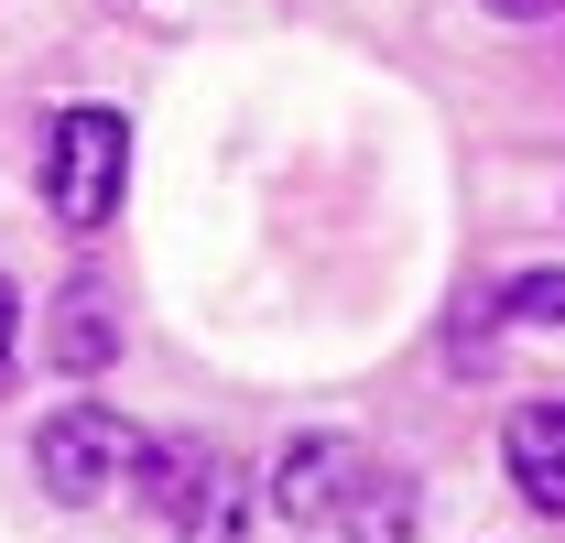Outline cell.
I'll use <instances>...</instances> for the list:
<instances>
[{
    "mask_svg": "<svg viewBox=\"0 0 565 543\" xmlns=\"http://www.w3.org/2000/svg\"><path fill=\"white\" fill-rule=\"evenodd\" d=\"M120 174H131L120 109H66L55 141H44V206H55L66 228H98V217L120 206Z\"/></svg>",
    "mask_w": 565,
    "mask_h": 543,
    "instance_id": "obj_1",
    "label": "cell"
},
{
    "mask_svg": "<svg viewBox=\"0 0 565 543\" xmlns=\"http://www.w3.org/2000/svg\"><path fill=\"white\" fill-rule=\"evenodd\" d=\"M120 468H131V424H120L109 403H66V413L33 424V478H44V500L87 511V500L120 489Z\"/></svg>",
    "mask_w": 565,
    "mask_h": 543,
    "instance_id": "obj_2",
    "label": "cell"
},
{
    "mask_svg": "<svg viewBox=\"0 0 565 543\" xmlns=\"http://www.w3.org/2000/svg\"><path fill=\"white\" fill-rule=\"evenodd\" d=\"M359 468H370V446L359 435H294L273 468V522H294V533H327L338 522V500L359 489Z\"/></svg>",
    "mask_w": 565,
    "mask_h": 543,
    "instance_id": "obj_3",
    "label": "cell"
},
{
    "mask_svg": "<svg viewBox=\"0 0 565 543\" xmlns=\"http://www.w3.org/2000/svg\"><path fill=\"white\" fill-rule=\"evenodd\" d=\"M44 359H55L66 381H87V370H109V359H120V294H109L98 272L55 294V316H44Z\"/></svg>",
    "mask_w": 565,
    "mask_h": 543,
    "instance_id": "obj_4",
    "label": "cell"
},
{
    "mask_svg": "<svg viewBox=\"0 0 565 543\" xmlns=\"http://www.w3.org/2000/svg\"><path fill=\"white\" fill-rule=\"evenodd\" d=\"M500 457H511V489L533 500V511H555L565 522V403H533L500 424Z\"/></svg>",
    "mask_w": 565,
    "mask_h": 543,
    "instance_id": "obj_5",
    "label": "cell"
},
{
    "mask_svg": "<svg viewBox=\"0 0 565 543\" xmlns=\"http://www.w3.org/2000/svg\"><path fill=\"white\" fill-rule=\"evenodd\" d=\"M207 457H217V446H196V435H141V424H131V468H120V478L141 489V511H163V522H174V511L196 500Z\"/></svg>",
    "mask_w": 565,
    "mask_h": 543,
    "instance_id": "obj_6",
    "label": "cell"
},
{
    "mask_svg": "<svg viewBox=\"0 0 565 543\" xmlns=\"http://www.w3.org/2000/svg\"><path fill=\"white\" fill-rule=\"evenodd\" d=\"M239 533H250V478H239V457H207L196 500L174 511V543H239Z\"/></svg>",
    "mask_w": 565,
    "mask_h": 543,
    "instance_id": "obj_7",
    "label": "cell"
},
{
    "mask_svg": "<svg viewBox=\"0 0 565 543\" xmlns=\"http://www.w3.org/2000/svg\"><path fill=\"white\" fill-rule=\"evenodd\" d=\"M338 511H349V522H338L349 543H414V478L403 468H359V489Z\"/></svg>",
    "mask_w": 565,
    "mask_h": 543,
    "instance_id": "obj_8",
    "label": "cell"
},
{
    "mask_svg": "<svg viewBox=\"0 0 565 543\" xmlns=\"http://www.w3.org/2000/svg\"><path fill=\"white\" fill-rule=\"evenodd\" d=\"M500 316H522V327H565V272H522V283H500Z\"/></svg>",
    "mask_w": 565,
    "mask_h": 543,
    "instance_id": "obj_9",
    "label": "cell"
},
{
    "mask_svg": "<svg viewBox=\"0 0 565 543\" xmlns=\"http://www.w3.org/2000/svg\"><path fill=\"white\" fill-rule=\"evenodd\" d=\"M11 370H22V294L0 283V392H11Z\"/></svg>",
    "mask_w": 565,
    "mask_h": 543,
    "instance_id": "obj_10",
    "label": "cell"
},
{
    "mask_svg": "<svg viewBox=\"0 0 565 543\" xmlns=\"http://www.w3.org/2000/svg\"><path fill=\"white\" fill-rule=\"evenodd\" d=\"M490 11H500V22H555L565 0H490Z\"/></svg>",
    "mask_w": 565,
    "mask_h": 543,
    "instance_id": "obj_11",
    "label": "cell"
}]
</instances>
